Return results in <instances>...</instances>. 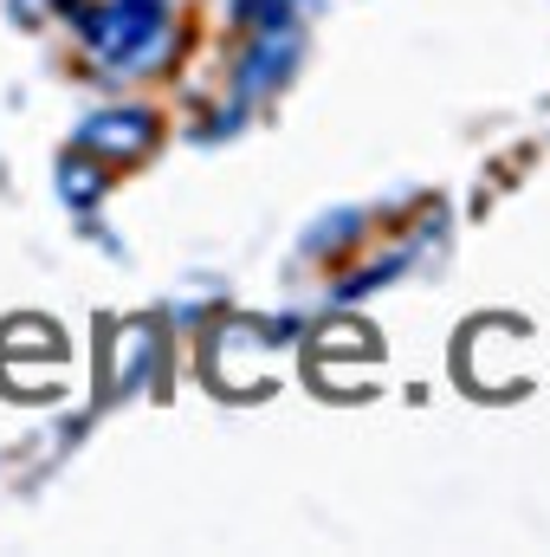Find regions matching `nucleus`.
<instances>
[{
  "instance_id": "obj_3",
  "label": "nucleus",
  "mask_w": 550,
  "mask_h": 557,
  "mask_svg": "<svg viewBox=\"0 0 550 557\" xmlns=\"http://www.w3.org/2000/svg\"><path fill=\"white\" fill-rule=\"evenodd\" d=\"M291 59H298V33H291V20L260 26V33H253V46H247V59H240V91L253 98V91H273V85H285Z\"/></svg>"
},
{
  "instance_id": "obj_1",
  "label": "nucleus",
  "mask_w": 550,
  "mask_h": 557,
  "mask_svg": "<svg viewBox=\"0 0 550 557\" xmlns=\"http://www.w3.org/2000/svg\"><path fill=\"white\" fill-rule=\"evenodd\" d=\"M85 46L111 65H130V72H155L175 46V26H168V0H104L98 13H85Z\"/></svg>"
},
{
  "instance_id": "obj_2",
  "label": "nucleus",
  "mask_w": 550,
  "mask_h": 557,
  "mask_svg": "<svg viewBox=\"0 0 550 557\" xmlns=\"http://www.w3.org/2000/svg\"><path fill=\"white\" fill-rule=\"evenodd\" d=\"M85 156H104V162H137L142 149L155 143V117L137 111V104H124V111H98V117H85Z\"/></svg>"
},
{
  "instance_id": "obj_7",
  "label": "nucleus",
  "mask_w": 550,
  "mask_h": 557,
  "mask_svg": "<svg viewBox=\"0 0 550 557\" xmlns=\"http://www.w3.org/2000/svg\"><path fill=\"white\" fill-rule=\"evenodd\" d=\"M142 357H155V331L149 324H130L124 331V357H117V389H130L142 376Z\"/></svg>"
},
{
  "instance_id": "obj_5",
  "label": "nucleus",
  "mask_w": 550,
  "mask_h": 557,
  "mask_svg": "<svg viewBox=\"0 0 550 557\" xmlns=\"http://www.w3.org/2000/svg\"><path fill=\"white\" fill-rule=\"evenodd\" d=\"M337 357H363V363H376L383 344H376L370 324H324V337H317V363H337Z\"/></svg>"
},
{
  "instance_id": "obj_8",
  "label": "nucleus",
  "mask_w": 550,
  "mask_h": 557,
  "mask_svg": "<svg viewBox=\"0 0 550 557\" xmlns=\"http://www.w3.org/2000/svg\"><path fill=\"white\" fill-rule=\"evenodd\" d=\"M240 20L260 33V26H278L285 20V0H240Z\"/></svg>"
},
{
  "instance_id": "obj_4",
  "label": "nucleus",
  "mask_w": 550,
  "mask_h": 557,
  "mask_svg": "<svg viewBox=\"0 0 550 557\" xmlns=\"http://www.w3.org/2000/svg\"><path fill=\"white\" fill-rule=\"evenodd\" d=\"M20 357H59V324H46V318L0 324V363H20Z\"/></svg>"
},
{
  "instance_id": "obj_6",
  "label": "nucleus",
  "mask_w": 550,
  "mask_h": 557,
  "mask_svg": "<svg viewBox=\"0 0 550 557\" xmlns=\"http://www.w3.org/2000/svg\"><path fill=\"white\" fill-rule=\"evenodd\" d=\"M59 188H65L72 208H91V201L104 195V169H98L91 156H65V162H59Z\"/></svg>"
},
{
  "instance_id": "obj_9",
  "label": "nucleus",
  "mask_w": 550,
  "mask_h": 557,
  "mask_svg": "<svg viewBox=\"0 0 550 557\" xmlns=\"http://www.w3.org/2000/svg\"><path fill=\"white\" fill-rule=\"evenodd\" d=\"M52 7H65V0H13V13H20L26 26H39V20H46Z\"/></svg>"
}]
</instances>
